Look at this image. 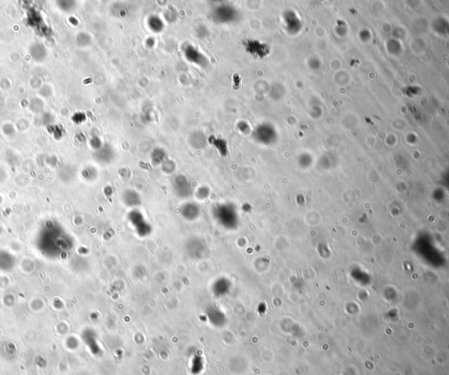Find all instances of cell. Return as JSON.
Masks as SVG:
<instances>
[{
  "mask_svg": "<svg viewBox=\"0 0 449 375\" xmlns=\"http://www.w3.org/2000/svg\"><path fill=\"white\" fill-rule=\"evenodd\" d=\"M213 217L218 225L228 231L236 229L239 224V217L235 206L231 203L216 204L213 208Z\"/></svg>",
  "mask_w": 449,
  "mask_h": 375,
  "instance_id": "1",
  "label": "cell"
},
{
  "mask_svg": "<svg viewBox=\"0 0 449 375\" xmlns=\"http://www.w3.org/2000/svg\"><path fill=\"white\" fill-rule=\"evenodd\" d=\"M238 12L232 4H220L214 8L212 12L214 21L221 25H227L234 22L237 19Z\"/></svg>",
  "mask_w": 449,
  "mask_h": 375,
  "instance_id": "2",
  "label": "cell"
},
{
  "mask_svg": "<svg viewBox=\"0 0 449 375\" xmlns=\"http://www.w3.org/2000/svg\"><path fill=\"white\" fill-rule=\"evenodd\" d=\"M128 220L135 227L140 237L149 236L152 233V226L145 220L143 214L138 210H133L128 214Z\"/></svg>",
  "mask_w": 449,
  "mask_h": 375,
  "instance_id": "3",
  "label": "cell"
},
{
  "mask_svg": "<svg viewBox=\"0 0 449 375\" xmlns=\"http://www.w3.org/2000/svg\"><path fill=\"white\" fill-rule=\"evenodd\" d=\"M185 251L191 259H203L207 253V246L200 238L193 237L185 244Z\"/></svg>",
  "mask_w": 449,
  "mask_h": 375,
  "instance_id": "4",
  "label": "cell"
},
{
  "mask_svg": "<svg viewBox=\"0 0 449 375\" xmlns=\"http://www.w3.org/2000/svg\"><path fill=\"white\" fill-rule=\"evenodd\" d=\"M172 186L175 194L179 198H190L193 195V187L191 182L184 175H177L174 177Z\"/></svg>",
  "mask_w": 449,
  "mask_h": 375,
  "instance_id": "5",
  "label": "cell"
},
{
  "mask_svg": "<svg viewBox=\"0 0 449 375\" xmlns=\"http://www.w3.org/2000/svg\"><path fill=\"white\" fill-rule=\"evenodd\" d=\"M184 57L190 62L199 66V68H206L209 65L208 58L194 46H184Z\"/></svg>",
  "mask_w": 449,
  "mask_h": 375,
  "instance_id": "6",
  "label": "cell"
},
{
  "mask_svg": "<svg viewBox=\"0 0 449 375\" xmlns=\"http://www.w3.org/2000/svg\"><path fill=\"white\" fill-rule=\"evenodd\" d=\"M181 216L187 221H195L199 218L201 214V209L196 203H186L181 208Z\"/></svg>",
  "mask_w": 449,
  "mask_h": 375,
  "instance_id": "7",
  "label": "cell"
},
{
  "mask_svg": "<svg viewBox=\"0 0 449 375\" xmlns=\"http://www.w3.org/2000/svg\"><path fill=\"white\" fill-rule=\"evenodd\" d=\"M207 142L209 143L211 146H214L218 151V153L221 154V156L224 157L228 154V144L225 139H222L221 137L212 135L207 138Z\"/></svg>",
  "mask_w": 449,
  "mask_h": 375,
  "instance_id": "8",
  "label": "cell"
},
{
  "mask_svg": "<svg viewBox=\"0 0 449 375\" xmlns=\"http://www.w3.org/2000/svg\"><path fill=\"white\" fill-rule=\"evenodd\" d=\"M122 200L124 203L128 207L135 208L141 204V197L140 195L134 191V190H127L122 195Z\"/></svg>",
  "mask_w": 449,
  "mask_h": 375,
  "instance_id": "9",
  "label": "cell"
},
{
  "mask_svg": "<svg viewBox=\"0 0 449 375\" xmlns=\"http://www.w3.org/2000/svg\"><path fill=\"white\" fill-rule=\"evenodd\" d=\"M207 139L202 132L196 131L190 137V144L196 149H202L207 145Z\"/></svg>",
  "mask_w": 449,
  "mask_h": 375,
  "instance_id": "10",
  "label": "cell"
},
{
  "mask_svg": "<svg viewBox=\"0 0 449 375\" xmlns=\"http://www.w3.org/2000/svg\"><path fill=\"white\" fill-rule=\"evenodd\" d=\"M148 26L154 33H161L164 29V23L159 16L153 15L148 19Z\"/></svg>",
  "mask_w": 449,
  "mask_h": 375,
  "instance_id": "11",
  "label": "cell"
},
{
  "mask_svg": "<svg viewBox=\"0 0 449 375\" xmlns=\"http://www.w3.org/2000/svg\"><path fill=\"white\" fill-rule=\"evenodd\" d=\"M167 155L166 152L161 148H155L151 154V159L154 165H160L162 164L163 162L167 160Z\"/></svg>",
  "mask_w": 449,
  "mask_h": 375,
  "instance_id": "12",
  "label": "cell"
},
{
  "mask_svg": "<svg viewBox=\"0 0 449 375\" xmlns=\"http://www.w3.org/2000/svg\"><path fill=\"white\" fill-rule=\"evenodd\" d=\"M103 154L102 160H103L104 162H111L112 159H113V157H114V152L112 150L111 146H105V147H103L101 150V154Z\"/></svg>",
  "mask_w": 449,
  "mask_h": 375,
  "instance_id": "13",
  "label": "cell"
},
{
  "mask_svg": "<svg viewBox=\"0 0 449 375\" xmlns=\"http://www.w3.org/2000/svg\"><path fill=\"white\" fill-rule=\"evenodd\" d=\"M208 195H209V189H208V188H199L198 193H197L198 198L200 199V200H204V199L207 198Z\"/></svg>",
  "mask_w": 449,
  "mask_h": 375,
  "instance_id": "14",
  "label": "cell"
}]
</instances>
